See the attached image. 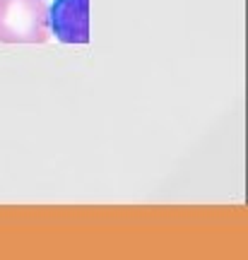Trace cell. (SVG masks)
<instances>
[{"label":"cell","mask_w":248,"mask_h":260,"mask_svg":"<svg viewBox=\"0 0 248 260\" xmlns=\"http://www.w3.org/2000/svg\"><path fill=\"white\" fill-rule=\"evenodd\" d=\"M48 29L63 44L89 41V0H55L48 8Z\"/></svg>","instance_id":"cell-2"},{"label":"cell","mask_w":248,"mask_h":260,"mask_svg":"<svg viewBox=\"0 0 248 260\" xmlns=\"http://www.w3.org/2000/svg\"><path fill=\"white\" fill-rule=\"evenodd\" d=\"M48 37L44 0H0V44H46Z\"/></svg>","instance_id":"cell-1"}]
</instances>
